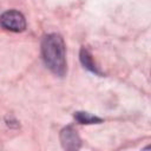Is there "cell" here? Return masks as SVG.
I'll list each match as a JSON object with an SVG mask.
<instances>
[{"label": "cell", "mask_w": 151, "mask_h": 151, "mask_svg": "<svg viewBox=\"0 0 151 151\" xmlns=\"http://www.w3.org/2000/svg\"><path fill=\"white\" fill-rule=\"evenodd\" d=\"M41 55L47 68L55 76L64 77L67 71L65 42L57 33L44 37L41 42Z\"/></svg>", "instance_id": "obj_1"}, {"label": "cell", "mask_w": 151, "mask_h": 151, "mask_svg": "<svg viewBox=\"0 0 151 151\" xmlns=\"http://www.w3.org/2000/svg\"><path fill=\"white\" fill-rule=\"evenodd\" d=\"M0 25L11 32H22L26 28V20L20 12L12 9L0 15Z\"/></svg>", "instance_id": "obj_2"}, {"label": "cell", "mask_w": 151, "mask_h": 151, "mask_svg": "<svg viewBox=\"0 0 151 151\" xmlns=\"http://www.w3.org/2000/svg\"><path fill=\"white\" fill-rule=\"evenodd\" d=\"M60 142L66 150H78L81 146V139L72 126H66L61 130Z\"/></svg>", "instance_id": "obj_3"}, {"label": "cell", "mask_w": 151, "mask_h": 151, "mask_svg": "<svg viewBox=\"0 0 151 151\" xmlns=\"http://www.w3.org/2000/svg\"><path fill=\"white\" fill-rule=\"evenodd\" d=\"M79 58H80V61H81L83 66H84L86 70H88L90 72H92V73H94V74H98V76H103V73L100 72V70L97 67L96 63L93 61V58H92V54H91V52H90L87 48L83 47V48L80 50V54H79Z\"/></svg>", "instance_id": "obj_4"}, {"label": "cell", "mask_w": 151, "mask_h": 151, "mask_svg": "<svg viewBox=\"0 0 151 151\" xmlns=\"http://www.w3.org/2000/svg\"><path fill=\"white\" fill-rule=\"evenodd\" d=\"M74 119L80 124H99L103 122V119L97 116H93L88 112H80V111L74 113Z\"/></svg>", "instance_id": "obj_5"}]
</instances>
